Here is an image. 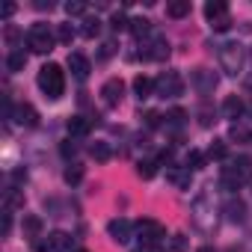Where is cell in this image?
<instances>
[{
  "mask_svg": "<svg viewBox=\"0 0 252 252\" xmlns=\"http://www.w3.org/2000/svg\"><path fill=\"white\" fill-rule=\"evenodd\" d=\"M36 83H39V89L45 92V98L60 101V98H63V92H65V71H63L57 63H48V65H42V68H39Z\"/></svg>",
  "mask_w": 252,
  "mask_h": 252,
  "instance_id": "cell-1",
  "label": "cell"
},
{
  "mask_svg": "<svg viewBox=\"0 0 252 252\" xmlns=\"http://www.w3.org/2000/svg\"><path fill=\"white\" fill-rule=\"evenodd\" d=\"M217 57H220V65L228 77H237L243 71V63H246V51L240 42H225L217 48Z\"/></svg>",
  "mask_w": 252,
  "mask_h": 252,
  "instance_id": "cell-2",
  "label": "cell"
},
{
  "mask_svg": "<svg viewBox=\"0 0 252 252\" xmlns=\"http://www.w3.org/2000/svg\"><path fill=\"white\" fill-rule=\"evenodd\" d=\"M249 178H252V160L249 158H234V160H228V166H222V187L225 190H237Z\"/></svg>",
  "mask_w": 252,
  "mask_h": 252,
  "instance_id": "cell-3",
  "label": "cell"
},
{
  "mask_svg": "<svg viewBox=\"0 0 252 252\" xmlns=\"http://www.w3.org/2000/svg\"><path fill=\"white\" fill-rule=\"evenodd\" d=\"M54 42H57V36L48 30V24H33L30 33H27V48H30L33 54H48V51H54Z\"/></svg>",
  "mask_w": 252,
  "mask_h": 252,
  "instance_id": "cell-4",
  "label": "cell"
},
{
  "mask_svg": "<svg viewBox=\"0 0 252 252\" xmlns=\"http://www.w3.org/2000/svg\"><path fill=\"white\" fill-rule=\"evenodd\" d=\"M205 18H208L211 30H217V33H225L231 27V15H228V6L222 0H208L205 3Z\"/></svg>",
  "mask_w": 252,
  "mask_h": 252,
  "instance_id": "cell-5",
  "label": "cell"
},
{
  "mask_svg": "<svg viewBox=\"0 0 252 252\" xmlns=\"http://www.w3.org/2000/svg\"><path fill=\"white\" fill-rule=\"evenodd\" d=\"M155 92H158L160 98H178V95L184 92L181 74H178V71H163V74L155 80Z\"/></svg>",
  "mask_w": 252,
  "mask_h": 252,
  "instance_id": "cell-6",
  "label": "cell"
},
{
  "mask_svg": "<svg viewBox=\"0 0 252 252\" xmlns=\"http://www.w3.org/2000/svg\"><path fill=\"white\" fill-rule=\"evenodd\" d=\"M140 57H146V60H166L169 57V42L160 33H152L149 39L140 42Z\"/></svg>",
  "mask_w": 252,
  "mask_h": 252,
  "instance_id": "cell-7",
  "label": "cell"
},
{
  "mask_svg": "<svg viewBox=\"0 0 252 252\" xmlns=\"http://www.w3.org/2000/svg\"><path fill=\"white\" fill-rule=\"evenodd\" d=\"M137 231H140V240H143V246H158V243L166 237V228H163L158 220H140Z\"/></svg>",
  "mask_w": 252,
  "mask_h": 252,
  "instance_id": "cell-8",
  "label": "cell"
},
{
  "mask_svg": "<svg viewBox=\"0 0 252 252\" xmlns=\"http://www.w3.org/2000/svg\"><path fill=\"white\" fill-rule=\"evenodd\" d=\"M107 234H110V240H116V243H128V240L134 237V225H131V220L116 217V220L107 222Z\"/></svg>",
  "mask_w": 252,
  "mask_h": 252,
  "instance_id": "cell-9",
  "label": "cell"
},
{
  "mask_svg": "<svg viewBox=\"0 0 252 252\" xmlns=\"http://www.w3.org/2000/svg\"><path fill=\"white\" fill-rule=\"evenodd\" d=\"M122 95H125V80L122 77H110V80L101 83V101L107 107H116L122 101Z\"/></svg>",
  "mask_w": 252,
  "mask_h": 252,
  "instance_id": "cell-10",
  "label": "cell"
},
{
  "mask_svg": "<svg viewBox=\"0 0 252 252\" xmlns=\"http://www.w3.org/2000/svg\"><path fill=\"white\" fill-rule=\"evenodd\" d=\"M193 89L199 92V95H211L214 89H217V74L214 71H208V68H193Z\"/></svg>",
  "mask_w": 252,
  "mask_h": 252,
  "instance_id": "cell-11",
  "label": "cell"
},
{
  "mask_svg": "<svg viewBox=\"0 0 252 252\" xmlns=\"http://www.w3.org/2000/svg\"><path fill=\"white\" fill-rule=\"evenodd\" d=\"M166 178L178 187V190H190V181H193V172L187 166H169L166 169Z\"/></svg>",
  "mask_w": 252,
  "mask_h": 252,
  "instance_id": "cell-12",
  "label": "cell"
},
{
  "mask_svg": "<svg viewBox=\"0 0 252 252\" xmlns=\"http://www.w3.org/2000/svg\"><path fill=\"white\" fill-rule=\"evenodd\" d=\"M68 68H71V74H74L77 80H86L89 71H92V65H89V60H86L83 54H68Z\"/></svg>",
  "mask_w": 252,
  "mask_h": 252,
  "instance_id": "cell-13",
  "label": "cell"
},
{
  "mask_svg": "<svg viewBox=\"0 0 252 252\" xmlns=\"http://www.w3.org/2000/svg\"><path fill=\"white\" fill-rule=\"evenodd\" d=\"M48 246H51V252H74V237L65 231H54L48 237Z\"/></svg>",
  "mask_w": 252,
  "mask_h": 252,
  "instance_id": "cell-14",
  "label": "cell"
},
{
  "mask_svg": "<svg viewBox=\"0 0 252 252\" xmlns=\"http://www.w3.org/2000/svg\"><path fill=\"white\" fill-rule=\"evenodd\" d=\"M15 119H18V125H24V128H36L39 125V113H36L33 104H18L15 107Z\"/></svg>",
  "mask_w": 252,
  "mask_h": 252,
  "instance_id": "cell-15",
  "label": "cell"
},
{
  "mask_svg": "<svg viewBox=\"0 0 252 252\" xmlns=\"http://www.w3.org/2000/svg\"><path fill=\"white\" fill-rule=\"evenodd\" d=\"M243 110H246V107H243V101H240L237 95H228V98L222 101V116H225V119H231L234 125H237V119L243 116Z\"/></svg>",
  "mask_w": 252,
  "mask_h": 252,
  "instance_id": "cell-16",
  "label": "cell"
},
{
  "mask_svg": "<svg viewBox=\"0 0 252 252\" xmlns=\"http://www.w3.org/2000/svg\"><path fill=\"white\" fill-rule=\"evenodd\" d=\"M21 228H24L27 237H42V217H36V214H24Z\"/></svg>",
  "mask_w": 252,
  "mask_h": 252,
  "instance_id": "cell-17",
  "label": "cell"
},
{
  "mask_svg": "<svg viewBox=\"0 0 252 252\" xmlns=\"http://www.w3.org/2000/svg\"><path fill=\"white\" fill-rule=\"evenodd\" d=\"M152 92H155V80H149V77H134V95L143 101V98H152Z\"/></svg>",
  "mask_w": 252,
  "mask_h": 252,
  "instance_id": "cell-18",
  "label": "cell"
},
{
  "mask_svg": "<svg viewBox=\"0 0 252 252\" xmlns=\"http://www.w3.org/2000/svg\"><path fill=\"white\" fill-rule=\"evenodd\" d=\"M166 15L169 18H187L190 15V0H172V3H166Z\"/></svg>",
  "mask_w": 252,
  "mask_h": 252,
  "instance_id": "cell-19",
  "label": "cell"
},
{
  "mask_svg": "<svg viewBox=\"0 0 252 252\" xmlns=\"http://www.w3.org/2000/svg\"><path fill=\"white\" fill-rule=\"evenodd\" d=\"M68 134H71V137H86V134H89V122H86L83 116L68 119Z\"/></svg>",
  "mask_w": 252,
  "mask_h": 252,
  "instance_id": "cell-20",
  "label": "cell"
},
{
  "mask_svg": "<svg viewBox=\"0 0 252 252\" xmlns=\"http://www.w3.org/2000/svg\"><path fill=\"white\" fill-rule=\"evenodd\" d=\"M228 140L231 143H252V131L249 128H243V125H231V131H228Z\"/></svg>",
  "mask_w": 252,
  "mask_h": 252,
  "instance_id": "cell-21",
  "label": "cell"
},
{
  "mask_svg": "<svg viewBox=\"0 0 252 252\" xmlns=\"http://www.w3.org/2000/svg\"><path fill=\"white\" fill-rule=\"evenodd\" d=\"M225 214H228V220H231V222H243L246 208H243V202H240V199H231V202L225 205Z\"/></svg>",
  "mask_w": 252,
  "mask_h": 252,
  "instance_id": "cell-22",
  "label": "cell"
},
{
  "mask_svg": "<svg viewBox=\"0 0 252 252\" xmlns=\"http://www.w3.org/2000/svg\"><path fill=\"white\" fill-rule=\"evenodd\" d=\"M24 65H27V54H24V51H12L9 60H6V68H9V71H21Z\"/></svg>",
  "mask_w": 252,
  "mask_h": 252,
  "instance_id": "cell-23",
  "label": "cell"
},
{
  "mask_svg": "<svg viewBox=\"0 0 252 252\" xmlns=\"http://www.w3.org/2000/svg\"><path fill=\"white\" fill-rule=\"evenodd\" d=\"M155 172H158V160H140L137 163V175L140 178L149 181V178H155Z\"/></svg>",
  "mask_w": 252,
  "mask_h": 252,
  "instance_id": "cell-24",
  "label": "cell"
},
{
  "mask_svg": "<svg viewBox=\"0 0 252 252\" xmlns=\"http://www.w3.org/2000/svg\"><path fill=\"white\" fill-rule=\"evenodd\" d=\"M225 155H228L225 143H222V140H214L211 149H208V158H211V160H225Z\"/></svg>",
  "mask_w": 252,
  "mask_h": 252,
  "instance_id": "cell-25",
  "label": "cell"
},
{
  "mask_svg": "<svg viewBox=\"0 0 252 252\" xmlns=\"http://www.w3.org/2000/svg\"><path fill=\"white\" fill-rule=\"evenodd\" d=\"M98 30H101V21H98V18H86V21H83V27H80V33H83L86 39H95V36H98Z\"/></svg>",
  "mask_w": 252,
  "mask_h": 252,
  "instance_id": "cell-26",
  "label": "cell"
},
{
  "mask_svg": "<svg viewBox=\"0 0 252 252\" xmlns=\"http://www.w3.org/2000/svg\"><path fill=\"white\" fill-rule=\"evenodd\" d=\"M18 205H24V196H21L15 187H12V190H6V214H12Z\"/></svg>",
  "mask_w": 252,
  "mask_h": 252,
  "instance_id": "cell-27",
  "label": "cell"
},
{
  "mask_svg": "<svg viewBox=\"0 0 252 252\" xmlns=\"http://www.w3.org/2000/svg\"><path fill=\"white\" fill-rule=\"evenodd\" d=\"M89 152H92V158H95V160H101V163H104V160H110V146H107V143H92V149H89Z\"/></svg>",
  "mask_w": 252,
  "mask_h": 252,
  "instance_id": "cell-28",
  "label": "cell"
},
{
  "mask_svg": "<svg viewBox=\"0 0 252 252\" xmlns=\"http://www.w3.org/2000/svg\"><path fill=\"white\" fill-rule=\"evenodd\" d=\"M71 39H74V30H71V24H60V27H57V42H63V45H71Z\"/></svg>",
  "mask_w": 252,
  "mask_h": 252,
  "instance_id": "cell-29",
  "label": "cell"
},
{
  "mask_svg": "<svg viewBox=\"0 0 252 252\" xmlns=\"http://www.w3.org/2000/svg\"><path fill=\"white\" fill-rule=\"evenodd\" d=\"M83 178V166L80 163H71L68 169H65V184H77Z\"/></svg>",
  "mask_w": 252,
  "mask_h": 252,
  "instance_id": "cell-30",
  "label": "cell"
},
{
  "mask_svg": "<svg viewBox=\"0 0 252 252\" xmlns=\"http://www.w3.org/2000/svg\"><path fill=\"white\" fill-rule=\"evenodd\" d=\"M202 166H205V155L202 152H190L187 155V169L193 172V169H202Z\"/></svg>",
  "mask_w": 252,
  "mask_h": 252,
  "instance_id": "cell-31",
  "label": "cell"
},
{
  "mask_svg": "<svg viewBox=\"0 0 252 252\" xmlns=\"http://www.w3.org/2000/svg\"><path fill=\"white\" fill-rule=\"evenodd\" d=\"M86 3H83V0H68V3H65V12L68 15H86Z\"/></svg>",
  "mask_w": 252,
  "mask_h": 252,
  "instance_id": "cell-32",
  "label": "cell"
},
{
  "mask_svg": "<svg viewBox=\"0 0 252 252\" xmlns=\"http://www.w3.org/2000/svg\"><path fill=\"white\" fill-rule=\"evenodd\" d=\"M184 119H187V113H184V110H172V113L166 116V122L172 125V128H181V125H184Z\"/></svg>",
  "mask_w": 252,
  "mask_h": 252,
  "instance_id": "cell-33",
  "label": "cell"
},
{
  "mask_svg": "<svg viewBox=\"0 0 252 252\" xmlns=\"http://www.w3.org/2000/svg\"><path fill=\"white\" fill-rule=\"evenodd\" d=\"M199 122L205 125V128H208V125H211V122H214V110H211L208 104H202V107H199Z\"/></svg>",
  "mask_w": 252,
  "mask_h": 252,
  "instance_id": "cell-34",
  "label": "cell"
},
{
  "mask_svg": "<svg viewBox=\"0 0 252 252\" xmlns=\"http://www.w3.org/2000/svg\"><path fill=\"white\" fill-rule=\"evenodd\" d=\"M110 24H113V30H125V27H128V18H125V12H116L110 18Z\"/></svg>",
  "mask_w": 252,
  "mask_h": 252,
  "instance_id": "cell-35",
  "label": "cell"
},
{
  "mask_svg": "<svg viewBox=\"0 0 252 252\" xmlns=\"http://www.w3.org/2000/svg\"><path fill=\"white\" fill-rule=\"evenodd\" d=\"M60 152H63V158H74V155H77V146H74V140H65V143L60 146Z\"/></svg>",
  "mask_w": 252,
  "mask_h": 252,
  "instance_id": "cell-36",
  "label": "cell"
},
{
  "mask_svg": "<svg viewBox=\"0 0 252 252\" xmlns=\"http://www.w3.org/2000/svg\"><path fill=\"white\" fill-rule=\"evenodd\" d=\"M172 249H175V252H184V249H187V240H184V237L178 234V237L172 240Z\"/></svg>",
  "mask_w": 252,
  "mask_h": 252,
  "instance_id": "cell-37",
  "label": "cell"
},
{
  "mask_svg": "<svg viewBox=\"0 0 252 252\" xmlns=\"http://www.w3.org/2000/svg\"><path fill=\"white\" fill-rule=\"evenodd\" d=\"M146 125H152V128H158V125H160V116H158V113H146Z\"/></svg>",
  "mask_w": 252,
  "mask_h": 252,
  "instance_id": "cell-38",
  "label": "cell"
},
{
  "mask_svg": "<svg viewBox=\"0 0 252 252\" xmlns=\"http://www.w3.org/2000/svg\"><path fill=\"white\" fill-rule=\"evenodd\" d=\"M12 12H15V6H12V3H6V6H3V18H12Z\"/></svg>",
  "mask_w": 252,
  "mask_h": 252,
  "instance_id": "cell-39",
  "label": "cell"
},
{
  "mask_svg": "<svg viewBox=\"0 0 252 252\" xmlns=\"http://www.w3.org/2000/svg\"><path fill=\"white\" fill-rule=\"evenodd\" d=\"M246 92L252 95V77H246Z\"/></svg>",
  "mask_w": 252,
  "mask_h": 252,
  "instance_id": "cell-40",
  "label": "cell"
},
{
  "mask_svg": "<svg viewBox=\"0 0 252 252\" xmlns=\"http://www.w3.org/2000/svg\"><path fill=\"white\" fill-rule=\"evenodd\" d=\"M143 252H160L158 246H143Z\"/></svg>",
  "mask_w": 252,
  "mask_h": 252,
  "instance_id": "cell-41",
  "label": "cell"
},
{
  "mask_svg": "<svg viewBox=\"0 0 252 252\" xmlns=\"http://www.w3.org/2000/svg\"><path fill=\"white\" fill-rule=\"evenodd\" d=\"M249 184H252V178H249Z\"/></svg>",
  "mask_w": 252,
  "mask_h": 252,
  "instance_id": "cell-42",
  "label": "cell"
},
{
  "mask_svg": "<svg viewBox=\"0 0 252 252\" xmlns=\"http://www.w3.org/2000/svg\"><path fill=\"white\" fill-rule=\"evenodd\" d=\"M140 252H143V249H140Z\"/></svg>",
  "mask_w": 252,
  "mask_h": 252,
  "instance_id": "cell-43",
  "label": "cell"
}]
</instances>
